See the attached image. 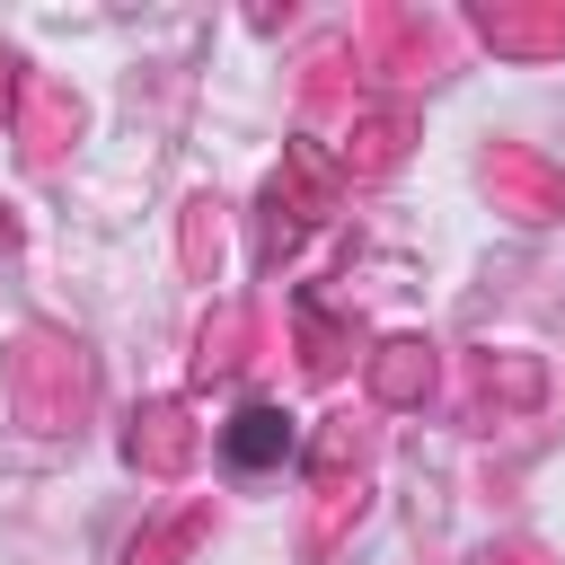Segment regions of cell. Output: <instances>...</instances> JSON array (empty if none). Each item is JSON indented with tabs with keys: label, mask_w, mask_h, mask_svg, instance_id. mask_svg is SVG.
I'll use <instances>...</instances> for the list:
<instances>
[{
	"label": "cell",
	"mask_w": 565,
	"mask_h": 565,
	"mask_svg": "<svg viewBox=\"0 0 565 565\" xmlns=\"http://www.w3.org/2000/svg\"><path fill=\"white\" fill-rule=\"evenodd\" d=\"M221 450H230V468H265V459H282V450H291V424H282L274 406H247V415L230 424V441H221Z\"/></svg>",
	"instance_id": "cell-1"
}]
</instances>
